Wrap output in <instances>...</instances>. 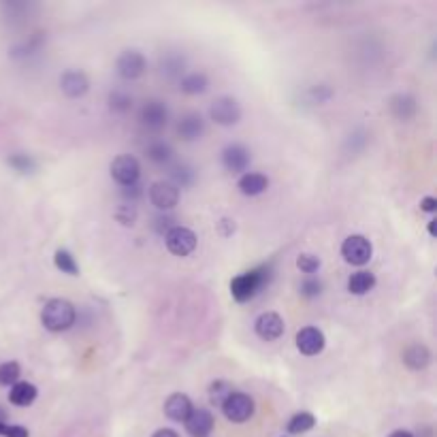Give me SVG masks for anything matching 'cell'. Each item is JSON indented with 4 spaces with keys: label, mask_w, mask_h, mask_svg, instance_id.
<instances>
[{
    "label": "cell",
    "mask_w": 437,
    "mask_h": 437,
    "mask_svg": "<svg viewBox=\"0 0 437 437\" xmlns=\"http://www.w3.org/2000/svg\"><path fill=\"white\" fill-rule=\"evenodd\" d=\"M192 412V401L184 393H175L165 401V414L175 422H186Z\"/></svg>",
    "instance_id": "cell-17"
},
{
    "label": "cell",
    "mask_w": 437,
    "mask_h": 437,
    "mask_svg": "<svg viewBox=\"0 0 437 437\" xmlns=\"http://www.w3.org/2000/svg\"><path fill=\"white\" fill-rule=\"evenodd\" d=\"M20 376H22V369L15 360H7L0 365V386H13L20 382Z\"/></svg>",
    "instance_id": "cell-28"
},
{
    "label": "cell",
    "mask_w": 437,
    "mask_h": 437,
    "mask_svg": "<svg viewBox=\"0 0 437 437\" xmlns=\"http://www.w3.org/2000/svg\"><path fill=\"white\" fill-rule=\"evenodd\" d=\"M324 333L316 327H303L299 333H297V348L301 354L305 356H316L324 350Z\"/></svg>",
    "instance_id": "cell-13"
},
{
    "label": "cell",
    "mask_w": 437,
    "mask_h": 437,
    "mask_svg": "<svg viewBox=\"0 0 437 437\" xmlns=\"http://www.w3.org/2000/svg\"><path fill=\"white\" fill-rule=\"evenodd\" d=\"M391 111L397 120L401 122H407L410 118H414L416 113V99L410 96V94H397L393 96L391 101Z\"/></svg>",
    "instance_id": "cell-22"
},
{
    "label": "cell",
    "mask_w": 437,
    "mask_h": 437,
    "mask_svg": "<svg viewBox=\"0 0 437 437\" xmlns=\"http://www.w3.org/2000/svg\"><path fill=\"white\" fill-rule=\"evenodd\" d=\"M141 194H143V190H141L139 184H132V186H124V188H122V196H124L126 201H130V205H132Z\"/></svg>",
    "instance_id": "cell-37"
},
{
    "label": "cell",
    "mask_w": 437,
    "mask_h": 437,
    "mask_svg": "<svg viewBox=\"0 0 437 437\" xmlns=\"http://www.w3.org/2000/svg\"><path fill=\"white\" fill-rule=\"evenodd\" d=\"M145 68H148V60H145V56L137 49H126L118 56L115 70H118V75L126 82L139 80L145 72Z\"/></svg>",
    "instance_id": "cell-4"
},
{
    "label": "cell",
    "mask_w": 437,
    "mask_h": 437,
    "mask_svg": "<svg viewBox=\"0 0 437 437\" xmlns=\"http://www.w3.org/2000/svg\"><path fill=\"white\" fill-rule=\"evenodd\" d=\"M320 293H322V281H320V279H316V277H308V279L301 281V295H303V297L314 299V297H318Z\"/></svg>",
    "instance_id": "cell-33"
},
{
    "label": "cell",
    "mask_w": 437,
    "mask_h": 437,
    "mask_svg": "<svg viewBox=\"0 0 437 437\" xmlns=\"http://www.w3.org/2000/svg\"><path fill=\"white\" fill-rule=\"evenodd\" d=\"M111 177L124 188V186H132L139 184L141 177V165L134 156L130 154H122L118 158H113L111 163Z\"/></svg>",
    "instance_id": "cell-7"
},
{
    "label": "cell",
    "mask_w": 437,
    "mask_h": 437,
    "mask_svg": "<svg viewBox=\"0 0 437 437\" xmlns=\"http://www.w3.org/2000/svg\"><path fill=\"white\" fill-rule=\"evenodd\" d=\"M167 248L171 254L175 256H190L196 250V235L194 231H190L188 227H173L167 235H165Z\"/></svg>",
    "instance_id": "cell-8"
},
{
    "label": "cell",
    "mask_w": 437,
    "mask_h": 437,
    "mask_svg": "<svg viewBox=\"0 0 437 437\" xmlns=\"http://www.w3.org/2000/svg\"><path fill=\"white\" fill-rule=\"evenodd\" d=\"M320 258L318 256H314V254H301L299 258H297V267L303 271V273H308L310 277L320 269Z\"/></svg>",
    "instance_id": "cell-32"
},
{
    "label": "cell",
    "mask_w": 437,
    "mask_h": 437,
    "mask_svg": "<svg viewBox=\"0 0 437 437\" xmlns=\"http://www.w3.org/2000/svg\"><path fill=\"white\" fill-rule=\"evenodd\" d=\"M403 362L412 372H420L431 362V350L424 343H412L403 352Z\"/></svg>",
    "instance_id": "cell-18"
},
{
    "label": "cell",
    "mask_w": 437,
    "mask_h": 437,
    "mask_svg": "<svg viewBox=\"0 0 437 437\" xmlns=\"http://www.w3.org/2000/svg\"><path fill=\"white\" fill-rule=\"evenodd\" d=\"M163 70H167L169 75H179L184 70V60L179 58H165L163 60Z\"/></svg>",
    "instance_id": "cell-36"
},
{
    "label": "cell",
    "mask_w": 437,
    "mask_h": 437,
    "mask_svg": "<svg viewBox=\"0 0 437 437\" xmlns=\"http://www.w3.org/2000/svg\"><path fill=\"white\" fill-rule=\"evenodd\" d=\"M222 412H224V416L231 422H246L254 414V399L250 395H246V393H233L224 401Z\"/></svg>",
    "instance_id": "cell-9"
},
{
    "label": "cell",
    "mask_w": 437,
    "mask_h": 437,
    "mask_svg": "<svg viewBox=\"0 0 437 437\" xmlns=\"http://www.w3.org/2000/svg\"><path fill=\"white\" fill-rule=\"evenodd\" d=\"M150 201L160 211H169L179 203V188H175L171 182H156L150 188Z\"/></svg>",
    "instance_id": "cell-11"
},
{
    "label": "cell",
    "mask_w": 437,
    "mask_h": 437,
    "mask_svg": "<svg viewBox=\"0 0 437 437\" xmlns=\"http://www.w3.org/2000/svg\"><path fill=\"white\" fill-rule=\"evenodd\" d=\"M209 118L220 126H235L241 120V107L233 96H220L211 103Z\"/></svg>",
    "instance_id": "cell-5"
},
{
    "label": "cell",
    "mask_w": 437,
    "mask_h": 437,
    "mask_svg": "<svg viewBox=\"0 0 437 437\" xmlns=\"http://www.w3.org/2000/svg\"><path fill=\"white\" fill-rule=\"evenodd\" d=\"M233 393H235V391H233V386H231L229 382H224V380H215V382L209 386V401H211V405H215V407H222L224 401H227Z\"/></svg>",
    "instance_id": "cell-26"
},
{
    "label": "cell",
    "mask_w": 437,
    "mask_h": 437,
    "mask_svg": "<svg viewBox=\"0 0 437 437\" xmlns=\"http://www.w3.org/2000/svg\"><path fill=\"white\" fill-rule=\"evenodd\" d=\"M209 88V80L205 72H190V75L182 77L179 82V90L184 94H203Z\"/></svg>",
    "instance_id": "cell-23"
},
{
    "label": "cell",
    "mask_w": 437,
    "mask_h": 437,
    "mask_svg": "<svg viewBox=\"0 0 437 437\" xmlns=\"http://www.w3.org/2000/svg\"><path fill=\"white\" fill-rule=\"evenodd\" d=\"M388 437H414V435L410 431H393Z\"/></svg>",
    "instance_id": "cell-40"
},
{
    "label": "cell",
    "mask_w": 437,
    "mask_h": 437,
    "mask_svg": "<svg viewBox=\"0 0 437 437\" xmlns=\"http://www.w3.org/2000/svg\"><path fill=\"white\" fill-rule=\"evenodd\" d=\"M53 262L66 275H80V265H77L75 256H72L68 250H58L56 256H53Z\"/></svg>",
    "instance_id": "cell-27"
},
{
    "label": "cell",
    "mask_w": 437,
    "mask_h": 437,
    "mask_svg": "<svg viewBox=\"0 0 437 437\" xmlns=\"http://www.w3.org/2000/svg\"><path fill=\"white\" fill-rule=\"evenodd\" d=\"M169 175H171V184H173L175 188H188V186L194 182V171H192L190 167H186V165H177V167H173Z\"/></svg>",
    "instance_id": "cell-29"
},
{
    "label": "cell",
    "mask_w": 437,
    "mask_h": 437,
    "mask_svg": "<svg viewBox=\"0 0 437 437\" xmlns=\"http://www.w3.org/2000/svg\"><path fill=\"white\" fill-rule=\"evenodd\" d=\"M314 424H316L314 414H310V412H299V414H295L293 418L288 420L286 429H288L290 435H301V433H308L310 429H314Z\"/></svg>",
    "instance_id": "cell-25"
},
{
    "label": "cell",
    "mask_w": 437,
    "mask_h": 437,
    "mask_svg": "<svg viewBox=\"0 0 437 437\" xmlns=\"http://www.w3.org/2000/svg\"><path fill=\"white\" fill-rule=\"evenodd\" d=\"M3 422H7V412H5V407H0V424Z\"/></svg>",
    "instance_id": "cell-41"
},
{
    "label": "cell",
    "mask_w": 437,
    "mask_h": 437,
    "mask_svg": "<svg viewBox=\"0 0 437 437\" xmlns=\"http://www.w3.org/2000/svg\"><path fill=\"white\" fill-rule=\"evenodd\" d=\"M254 331L260 339L265 341H275L284 335V320L279 314L275 312H265L256 318L254 322Z\"/></svg>",
    "instance_id": "cell-12"
},
{
    "label": "cell",
    "mask_w": 437,
    "mask_h": 437,
    "mask_svg": "<svg viewBox=\"0 0 437 437\" xmlns=\"http://www.w3.org/2000/svg\"><path fill=\"white\" fill-rule=\"evenodd\" d=\"M374 248L369 243L367 237L362 235H350L343 243H341V256L348 265L352 267H362L372 260Z\"/></svg>",
    "instance_id": "cell-3"
},
{
    "label": "cell",
    "mask_w": 437,
    "mask_h": 437,
    "mask_svg": "<svg viewBox=\"0 0 437 437\" xmlns=\"http://www.w3.org/2000/svg\"><path fill=\"white\" fill-rule=\"evenodd\" d=\"M0 437H28V429L22 424H0Z\"/></svg>",
    "instance_id": "cell-35"
},
{
    "label": "cell",
    "mask_w": 437,
    "mask_h": 437,
    "mask_svg": "<svg viewBox=\"0 0 437 437\" xmlns=\"http://www.w3.org/2000/svg\"><path fill=\"white\" fill-rule=\"evenodd\" d=\"M374 288H376V275L372 271H356L348 279V290L356 297L372 293Z\"/></svg>",
    "instance_id": "cell-19"
},
{
    "label": "cell",
    "mask_w": 437,
    "mask_h": 437,
    "mask_svg": "<svg viewBox=\"0 0 437 437\" xmlns=\"http://www.w3.org/2000/svg\"><path fill=\"white\" fill-rule=\"evenodd\" d=\"M145 156L156 165H167L173 158V148L165 141H154L145 148Z\"/></svg>",
    "instance_id": "cell-24"
},
{
    "label": "cell",
    "mask_w": 437,
    "mask_h": 437,
    "mask_svg": "<svg viewBox=\"0 0 437 437\" xmlns=\"http://www.w3.org/2000/svg\"><path fill=\"white\" fill-rule=\"evenodd\" d=\"M37 395H39V391H37L34 384H30V382H18V384L11 386L9 401L13 405H18V407H28V405L34 403Z\"/></svg>",
    "instance_id": "cell-21"
},
{
    "label": "cell",
    "mask_w": 437,
    "mask_h": 437,
    "mask_svg": "<svg viewBox=\"0 0 437 437\" xmlns=\"http://www.w3.org/2000/svg\"><path fill=\"white\" fill-rule=\"evenodd\" d=\"M420 209H422V211H429V213L437 211V198H433V196H424V198L420 201Z\"/></svg>",
    "instance_id": "cell-38"
},
{
    "label": "cell",
    "mask_w": 437,
    "mask_h": 437,
    "mask_svg": "<svg viewBox=\"0 0 437 437\" xmlns=\"http://www.w3.org/2000/svg\"><path fill=\"white\" fill-rule=\"evenodd\" d=\"M186 429L192 437H207L213 429V416L205 407H192L190 416L186 418Z\"/></svg>",
    "instance_id": "cell-15"
},
{
    "label": "cell",
    "mask_w": 437,
    "mask_h": 437,
    "mask_svg": "<svg viewBox=\"0 0 437 437\" xmlns=\"http://www.w3.org/2000/svg\"><path fill=\"white\" fill-rule=\"evenodd\" d=\"M152 437H179L173 429H158Z\"/></svg>",
    "instance_id": "cell-39"
},
{
    "label": "cell",
    "mask_w": 437,
    "mask_h": 437,
    "mask_svg": "<svg viewBox=\"0 0 437 437\" xmlns=\"http://www.w3.org/2000/svg\"><path fill=\"white\" fill-rule=\"evenodd\" d=\"M109 107H111V111H115V113H126V111L132 107V96H128L126 92L115 90V92L109 94Z\"/></svg>",
    "instance_id": "cell-30"
},
{
    "label": "cell",
    "mask_w": 437,
    "mask_h": 437,
    "mask_svg": "<svg viewBox=\"0 0 437 437\" xmlns=\"http://www.w3.org/2000/svg\"><path fill=\"white\" fill-rule=\"evenodd\" d=\"M139 122L148 130H163L169 124V109L163 101H145L139 109Z\"/></svg>",
    "instance_id": "cell-6"
},
{
    "label": "cell",
    "mask_w": 437,
    "mask_h": 437,
    "mask_svg": "<svg viewBox=\"0 0 437 437\" xmlns=\"http://www.w3.org/2000/svg\"><path fill=\"white\" fill-rule=\"evenodd\" d=\"M60 88L68 99H80L90 90V80L84 70H66L60 80Z\"/></svg>",
    "instance_id": "cell-14"
},
{
    "label": "cell",
    "mask_w": 437,
    "mask_h": 437,
    "mask_svg": "<svg viewBox=\"0 0 437 437\" xmlns=\"http://www.w3.org/2000/svg\"><path fill=\"white\" fill-rule=\"evenodd\" d=\"M271 273H269V267H258V269H252V271H246L241 275H237L233 281H231V295L235 301L239 303H246L250 299H254L260 288L267 286Z\"/></svg>",
    "instance_id": "cell-2"
},
{
    "label": "cell",
    "mask_w": 437,
    "mask_h": 437,
    "mask_svg": "<svg viewBox=\"0 0 437 437\" xmlns=\"http://www.w3.org/2000/svg\"><path fill=\"white\" fill-rule=\"evenodd\" d=\"M205 132V120L198 113H186L177 122V137L182 141H196Z\"/></svg>",
    "instance_id": "cell-16"
},
{
    "label": "cell",
    "mask_w": 437,
    "mask_h": 437,
    "mask_svg": "<svg viewBox=\"0 0 437 437\" xmlns=\"http://www.w3.org/2000/svg\"><path fill=\"white\" fill-rule=\"evenodd\" d=\"M252 163L250 150L241 143H231L222 150V165L229 173H243Z\"/></svg>",
    "instance_id": "cell-10"
},
{
    "label": "cell",
    "mask_w": 437,
    "mask_h": 437,
    "mask_svg": "<svg viewBox=\"0 0 437 437\" xmlns=\"http://www.w3.org/2000/svg\"><path fill=\"white\" fill-rule=\"evenodd\" d=\"M9 165H11L15 171H20V173H32V171L37 169V163H34L32 156H28V154H13V156L9 158Z\"/></svg>",
    "instance_id": "cell-31"
},
{
    "label": "cell",
    "mask_w": 437,
    "mask_h": 437,
    "mask_svg": "<svg viewBox=\"0 0 437 437\" xmlns=\"http://www.w3.org/2000/svg\"><path fill=\"white\" fill-rule=\"evenodd\" d=\"M75 318H77L75 305L66 299H51L43 305V312H41V322L51 333L68 331L75 324Z\"/></svg>",
    "instance_id": "cell-1"
},
{
    "label": "cell",
    "mask_w": 437,
    "mask_h": 437,
    "mask_svg": "<svg viewBox=\"0 0 437 437\" xmlns=\"http://www.w3.org/2000/svg\"><path fill=\"white\" fill-rule=\"evenodd\" d=\"M435 222H437V220H431V222H429V233H431V237H435Z\"/></svg>",
    "instance_id": "cell-42"
},
{
    "label": "cell",
    "mask_w": 437,
    "mask_h": 437,
    "mask_svg": "<svg viewBox=\"0 0 437 437\" xmlns=\"http://www.w3.org/2000/svg\"><path fill=\"white\" fill-rule=\"evenodd\" d=\"M115 217L122 222V224H126V227H132L134 224V220H137V211H134V205H122L120 209H118V213H115Z\"/></svg>",
    "instance_id": "cell-34"
},
{
    "label": "cell",
    "mask_w": 437,
    "mask_h": 437,
    "mask_svg": "<svg viewBox=\"0 0 437 437\" xmlns=\"http://www.w3.org/2000/svg\"><path fill=\"white\" fill-rule=\"evenodd\" d=\"M269 188V179L262 173H243L239 177V190L246 196H258Z\"/></svg>",
    "instance_id": "cell-20"
}]
</instances>
